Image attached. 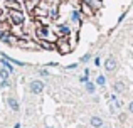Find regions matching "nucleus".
Segmentation results:
<instances>
[{"mask_svg":"<svg viewBox=\"0 0 133 128\" xmlns=\"http://www.w3.org/2000/svg\"><path fill=\"white\" fill-rule=\"evenodd\" d=\"M9 15H10V22L14 25H22L24 24V14L20 10H10Z\"/></svg>","mask_w":133,"mask_h":128,"instance_id":"f257e3e1","label":"nucleus"},{"mask_svg":"<svg viewBox=\"0 0 133 128\" xmlns=\"http://www.w3.org/2000/svg\"><path fill=\"white\" fill-rule=\"evenodd\" d=\"M30 93L32 95H41V93L44 91V83L41 81V79H36V81H32L30 83Z\"/></svg>","mask_w":133,"mask_h":128,"instance_id":"f03ea898","label":"nucleus"},{"mask_svg":"<svg viewBox=\"0 0 133 128\" xmlns=\"http://www.w3.org/2000/svg\"><path fill=\"white\" fill-rule=\"evenodd\" d=\"M116 59H115V57H108L106 61H104V69H106L108 72H113L115 69H116Z\"/></svg>","mask_w":133,"mask_h":128,"instance_id":"7ed1b4c3","label":"nucleus"},{"mask_svg":"<svg viewBox=\"0 0 133 128\" xmlns=\"http://www.w3.org/2000/svg\"><path fill=\"white\" fill-rule=\"evenodd\" d=\"M57 49H59V52H61V54L71 52V46L66 44V39H64V42H62V41H57Z\"/></svg>","mask_w":133,"mask_h":128,"instance_id":"20e7f679","label":"nucleus"},{"mask_svg":"<svg viewBox=\"0 0 133 128\" xmlns=\"http://www.w3.org/2000/svg\"><path fill=\"white\" fill-rule=\"evenodd\" d=\"M89 123H91V126H94V128H101L103 126V120L99 118V116H91V120H89Z\"/></svg>","mask_w":133,"mask_h":128,"instance_id":"39448f33","label":"nucleus"},{"mask_svg":"<svg viewBox=\"0 0 133 128\" xmlns=\"http://www.w3.org/2000/svg\"><path fill=\"white\" fill-rule=\"evenodd\" d=\"M5 5L9 7L10 10H20V3L17 0H5Z\"/></svg>","mask_w":133,"mask_h":128,"instance_id":"423d86ee","label":"nucleus"},{"mask_svg":"<svg viewBox=\"0 0 133 128\" xmlns=\"http://www.w3.org/2000/svg\"><path fill=\"white\" fill-rule=\"evenodd\" d=\"M113 89L116 93H125V91H127V84H125V83H121V81H116L113 84Z\"/></svg>","mask_w":133,"mask_h":128,"instance_id":"0eeeda50","label":"nucleus"},{"mask_svg":"<svg viewBox=\"0 0 133 128\" xmlns=\"http://www.w3.org/2000/svg\"><path fill=\"white\" fill-rule=\"evenodd\" d=\"M7 103H9V106H10V110H14V111H19V101H17L15 98H9L7 99Z\"/></svg>","mask_w":133,"mask_h":128,"instance_id":"6e6552de","label":"nucleus"},{"mask_svg":"<svg viewBox=\"0 0 133 128\" xmlns=\"http://www.w3.org/2000/svg\"><path fill=\"white\" fill-rule=\"evenodd\" d=\"M0 64H2L9 72H14V66H12V63H10V61H7L5 57H2V59H0Z\"/></svg>","mask_w":133,"mask_h":128,"instance_id":"1a4fd4ad","label":"nucleus"},{"mask_svg":"<svg viewBox=\"0 0 133 128\" xmlns=\"http://www.w3.org/2000/svg\"><path fill=\"white\" fill-rule=\"evenodd\" d=\"M86 3L89 5L91 10H98L101 7V2H99V0H86Z\"/></svg>","mask_w":133,"mask_h":128,"instance_id":"9d476101","label":"nucleus"},{"mask_svg":"<svg viewBox=\"0 0 133 128\" xmlns=\"http://www.w3.org/2000/svg\"><path fill=\"white\" fill-rule=\"evenodd\" d=\"M10 34L7 32V30H0V41H2V42H5V44H9L10 42Z\"/></svg>","mask_w":133,"mask_h":128,"instance_id":"9b49d317","label":"nucleus"},{"mask_svg":"<svg viewBox=\"0 0 133 128\" xmlns=\"http://www.w3.org/2000/svg\"><path fill=\"white\" fill-rule=\"evenodd\" d=\"M96 84H99V86H104V84H106V78H104L103 74H99V76H98V79H96Z\"/></svg>","mask_w":133,"mask_h":128,"instance_id":"f8f14e48","label":"nucleus"},{"mask_svg":"<svg viewBox=\"0 0 133 128\" xmlns=\"http://www.w3.org/2000/svg\"><path fill=\"white\" fill-rule=\"evenodd\" d=\"M86 91H88V93H94V91H96V86H94L93 84V83H86Z\"/></svg>","mask_w":133,"mask_h":128,"instance_id":"ddd939ff","label":"nucleus"},{"mask_svg":"<svg viewBox=\"0 0 133 128\" xmlns=\"http://www.w3.org/2000/svg\"><path fill=\"white\" fill-rule=\"evenodd\" d=\"M9 74H10V72L7 71V69H0V78H2L3 81H7V79H9Z\"/></svg>","mask_w":133,"mask_h":128,"instance_id":"4468645a","label":"nucleus"},{"mask_svg":"<svg viewBox=\"0 0 133 128\" xmlns=\"http://www.w3.org/2000/svg\"><path fill=\"white\" fill-rule=\"evenodd\" d=\"M57 29H59V32H61V34H69V27L61 25V27H57Z\"/></svg>","mask_w":133,"mask_h":128,"instance_id":"2eb2a0df","label":"nucleus"},{"mask_svg":"<svg viewBox=\"0 0 133 128\" xmlns=\"http://www.w3.org/2000/svg\"><path fill=\"white\" fill-rule=\"evenodd\" d=\"M79 81H81V83H84V84H86V83H88V76H81V78H79Z\"/></svg>","mask_w":133,"mask_h":128,"instance_id":"dca6fc26","label":"nucleus"},{"mask_svg":"<svg viewBox=\"0 0 133 128\" xmlns=\"http://www.w3.org/2000/svg\"><path fill=\"white\" fill-rule=\"evenodd\" d=\"M72 20H79V12H74V14H72Z\"/></svg>","mask_w":133,"mask_h":128,"instance_id":"f3484780","label":"nucleus"},{"mask_svg":"<svg viewBox=\"0 0 133 128\" xmlns=\"http://www.w3.org/2000/svg\"><path fill=\"white\" fill-rule=\"evenodd\" d=\"M66 68H68V69H76V68H78V63H74V64H69V66H66Z\"/></svg>","mask_w":133,"mask_h":128,"instance_id":"a211bd4d","label":"nucleus"},{"mask_svg":"<svg viewBox=\"0 0 133 128\" xmlns=\"http://www.w3.org/2000/svg\"><path fill=\"white\" fill-rule=\"evenodd\" d=\"M128 111L133 113V101H131V103H128Z\"/></svg>","mask_w":133,"mask_h":128,"instance_id":"6ab92c4d","label":"nucleus"},{"mask_svg":"<svg viewBox=\"0 0 133 128\" xmlns=\"http://www.w3.org/2000/svg\"><path fill=\"white\" fill-rule=\"evenodd\" d=\"M0 86H2V88H7V86H9V81H2V83H0Z\"/></svg>","mask_w":133,"mask_h":128,"instance_id":"aec40b11","label":"nucleus"},{"mask_svg":"<svg viewBox=\"0 0 133 128\" xmlns=\"http://www.w3.org/2000/svg\"><path fill=\"white\" fill-rule=\"evenodd\" d=\"M94 64H96V66H101V59H99V57H96V59H94Z\"/></svg>","mask_w":133,"mask_h":128,"instance_id":"412c9836","label":"nucleus"},{"mask_svg":"<svg viewBox=\"0 0 133 128\" xmlns=\"http://www.w3.org/2000/svg\"><path fill=\"white\" fill-rule=\"evenodd\" d=\"M89 57H91V56H89V54H86V56H84V57H83V59H81V61H84V63H86V61H88V59H89Z\"/></svg>","mask_w":133,"mask_h":128,"instance_id":"4be33fe9","label":"nucleus"},{"mask_svg":"<svg viewBox=\"0 0 133 128\" xmlns=\"http://www.w3.org/2000/svg\"><path fill=\"white\" fill-rule=\"evenodd\" d=\"M39 74H42V76H47V71H44V69H41V71H39Z\"/></svg>","mask_w":133,"mask_h":128,"instance_id":"5701e85b","label":"nucleus"},{"mask_svg":"<svg viewBox=\"0 0 133 128\" xmlns=\"http://www.w3.org/2000/svg\"><path fill=\"white\" fill-rule=\"evenodd\" d=\"M64 2H68V0H64Z\"/></svg>","mask_w":133,"mask_h":128,"instance_id":"b1692460","label":"nucleus"}]
</instances>
